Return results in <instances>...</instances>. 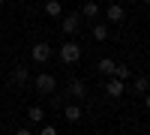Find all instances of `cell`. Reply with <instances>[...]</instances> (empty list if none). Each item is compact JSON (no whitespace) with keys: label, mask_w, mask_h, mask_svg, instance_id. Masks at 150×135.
<instances>
[{"label":"cell","mask_w":150,"mask_h":135,"mask_svg":"<svg viewBox=\"0 0 150 135\" xmlns=\"http://www.w3.org/2000/svg\"><path fill=\"white\" fill-rule=\"evenodd\" d=\"M81 60V45L75 39H66L60 45V63H78Z\"/></svg>","instance_id":"1"},{"label":"cell","mask_w":150,"mask_h":135,"mask_svg":"<svg viewBox=\"0 0 150 135\" xmlns=\"http://www.w3.org/2000/svg\"><path fill=\"white\" fill-rule=\"evenodd\" d=\"M33 87H36V93H39V96H51L54 87H57V78H54V75H48V72H42V75H36V78H33Z\"/></svg>","instance_id":"2"},{"label":"cell","mask_w":150,"mask_h":135,"mask_svg":"<svg viewBox=\"0 0 150 135\" xmlns=\"http://www.w3.org/2000/svg\"><path fill=\"white\" fill-rule=\"evenodd\" d=\"M102 15H105L108 24H123V21H126V9H123L120 3H108L102 9Z\"/></svg>","instance_id":"3"},{"label":"cell","mask_w":150,"mask_h":135,"mask_svg":"<svg viewBox=\"0 0 150 135\" xmlns=\"http://www.w3.org/2000/svg\"><path fill=\"white\" fill-rule=\"evenodd\" d=\"M30 60L33 63H48V60H51V45L48 42H36L30 48Z\"/></svg>","instance_id":"4"},{"label":"cell","mask_w":150,"mask_h":135,"mask_svg":"<svg viewBox=\"0 0 150 135\" xmlns=\"http://www.w3.org/2000/svg\"><path fill=\"white\" fill-rule=\"evenodd\" d=\"M123 90H126V81H123V78L111 75V78L105 81V93L111 96V99H120V96H123Z\"/></svg>","instance_id":"5"},{"label":"cell","mask_w":150,"mask_h":135,"mask_svg":"<svg viewBox=\"0 0 150 135\" xmlns=\"http://www.w3.org/2000/svg\"><path fill=\"white\" fill-rule=\"evenodd\" d=\"M81 30V12H72V15H63V33L66 36H75Z\"/></svg>","instance_id":"6"},{"label":"cell","mask_w":150,"mask_h":135,"mask_svg":"<svg viewBox=\"0 0 150 135\" xmlns=\"http://www.w3.org/2000/svg\"><path fill=\"white\" fill-rule=\"evenodd\" d=\"M81 114H84V108H81L78 102L63 105V117H66V123H69V126H72V123H78V120H81Z\"/></svg>","instance_id":"7"},{"label":"cell","mask_w":150,"mask_h":135,"mask_svg":"<svg viewBox=\"0 0 150 135\" xmlns=\"http://www.w3.org/2000/svg\"><path fill=\"white\" fill-rule=\"evenodd\" d=\"M81 15H84V18H93V21H96L99 15H102V6H99L96 0H84V3H81Z\"/></svg>","instance_id":"8"},{"label":"cell","mask_w":150,"mask_h":135,"mask_svg":"<svg viewBox=\"0 0 150 135\" xmlns=\"http://www.w3.org/2000/svg\"><path fill=\"white\" fill-rule=\"evenodd\" d=\"M69 96H75V99H84V96H87V84L81 81V78H75V81H69Z\"/></svg>","instance_id":"9"},{"label":"cell","mask_w":150,"mask_h":135,"mask_svg":"<svg viewBox=\"0 0 150 135\" xmlns=\"http://www.w3.org/2000/svg\"><path fill=\"white\" fill-rule=\"evenodd\" d=\"M45 15L48 18H60L63 15V3L60 0H45Z\"/></svg>","instance_id":"10"},{"label":"cell","mask_w":150,"mask_h":135,"mask_svg":"<svg viewBox=\"0 0 150 135\" xmlns=\"http://www.w3.org/2000/svg\"><path fill=\"white\" fill-rule=\"evenodd\" d=\"M12 81H15V84H27L30 81V69L27 66H15V69H12Z\"/></svg>","instance_id":"11"},{"label":"cell","mask_w":150,"mask_h":135,"mask_svg":"<svg viewBox=\"0 0 150 135\" xmlns=\"http://www.w3.org/2000/svg\"><path fill=\"white\" fill-rule=\"evenodd\" d=\"M93 39H96V42H105V39H108V24H105V21H96V24H93Z\"/></svg>","instance_id":"12"},{"label":"cell","mask_w":150,"mask_h":135,"mask_svg":"<svg viewBox=\"0 0 150 135\" xmlns=\"http://www.w3.org/2000/svg\"><path fill=\"white\" fill-rule=\"evenodd\" d=\"M147 87H150V78H144V75H138V78L132 81V90L138 93V96H144V93H147Z\"/></svg>","instance_id":"13"},{"label":"cell","mask_w":150,"mask_h":135,"mask_svg":"<svg viewBox=\"0 0 150 135\" xmlns=\"http://www.w3.org/2000/svg\"><path fill=\"white\" fill-rule=\"evenodd\" d=\"M114 60H111V57H102V60H99V72H102V75H114Z\"/></svg>","instance_id":"14"},{"label":"cell","mask_w":150,"mask_h":135,"mask_svg":"<svg viewBox=\"0 0 150 135\" xmlns=\"http://www.w3.org/2000/svg\"><path fill=\"white\" fill-rule=\"evenodd\" d=\"M27 117L33 120V123H42V120H45V111H42L39 105H33V108H27Z\"/></svg>","instance_id":"15"},{"label":"cell","mask_w":150,"mask_h":135,"mask_svg":"<svg viewBox=\"0 0 150 135\" xmlns=\"http://www.w3.org/2000/svg\"><path fill=\"white\" fill-rule=\"evenodd\" d=\"M114 75H117V78H123V81H126V78H132V69H129L126 63H117V66H114Z\"/></svg>","instance_id":"16"},{"label":"cell","mask_w":150,"mask_h":135,"mask_svg":"<svg viewBox=\"0 0 150 135\" xmlns=\"http://www.w3.org/2000/svg\"><path fill=\"white\" fill-rule=\"evenodd\" d=\"M39 135H57V126H54V123H45V126L39 129Z\"/></svg>","instance_id":"17"},{"label":"cell","mask_w":150,"mask_h":135,"mask_svg":"<svg viewBox=\"0 0 150 135\" xmlns=\"http://www.w3.org/2000/svg\"><path fill=\"white\" fill-rule=\"evenodd\" d=\"M144 108L150 111V93H144Z\"/></svg>","instance_id":"18"},{"label":"cell","mask_w":150,"mask_h":135,"mask_svg":"<svg viewBox=\"0 0 150 135\" xmlns=\"http://www.w3.org/2000/svg\"><path fill=\"white\" fill-rule=\"evenodd\" d=\"M141 3H144V6H150V0H141Z\"/></svg>","instance_id":"19"},{"label":"cell","mask_w":150,"mask_h":135,"mask_svg":"<svg viewBox=\"0 0 150 135\" xmlns=\"http://www.w3.org/2000/svg\"><path fill=\"white\" fill-rule=\"evenodd\" d=\"M129 3H141V0H129Z\"/></svg>","instance_id":"20"},{"label":"cell","mask_w":150,"mask_h":135,"mask_svg":"<svg viewBox=\"0 0 150 135\" xmlns=\"http://www.w3.org/2000/svg\"><path fill=\"white\" fill-rule=\"evenodd\" d=\"M18 3H27V0H18Z\"/></svg>","instance_id":"21"},{"label":"cell","mask_w":150,"mask_h":135,"mask_svg":"<svg viewBox=\"0 0 150 135\" xmlns=\"http://www.w3.org/2000/svg\"><path fill=\"white\" fill-rule=\"evenodd\" d=\"M3 3H6V0H0V6H3Z\"/></svg>","instance_id":"22"}]
</instances>
